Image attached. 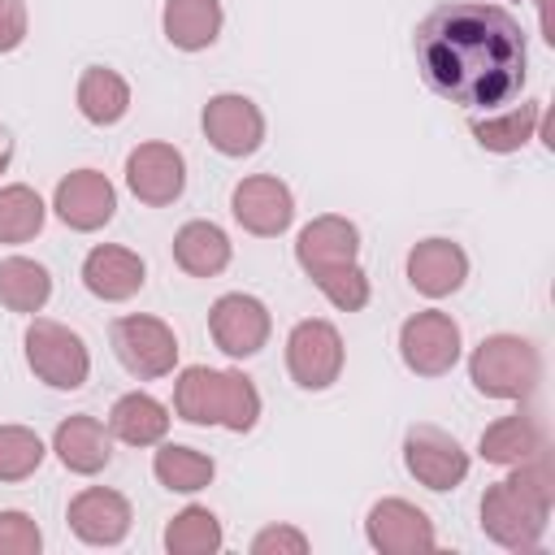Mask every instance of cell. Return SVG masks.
I'll return each mask as SVG.
<instances>
[{
	"label": "cell",
	"instance_id": "1",
	"mask_svg": "<svg viewBox=\"0 0 555 555\" xmlns=\"http://www.w3.org/2000/svg\"><path fill=\"white\" fill-rule=\"evenodd\" d=\"M416 69L442 100L460 108H503L520 95L529 74V48L520 22L481 0L438 4L416 26Z\"/></svg>",
	"mask_w": 555,
	"mask_h": 555
},
{
	"label": "cell",
	"instance_id": "2",
	"mask_svg": "<svg viewBox=\"0 0 555 555\" xmlns=\"http://www.w3.org/2000/svg\"><path fill=\"white\" fill-rule=\"evenodd\" d=\"M555 473L546 447L512 464V477L486 486L481 494V533L507 551H533L551 525Z\"/></svg>",
	"mask_w": 555,
	"mask_h": 555
},
{
	"label": "cell",
	"instance_id": "3",
	"mask_svg": "<svg viewBox=\"0 0 555 555\" xmlns=\"http://www.w3.org/2000/svg\"><path fill=\"white\" fill-rule=\"evenodd\" d=\"M173 412L191 425H225L234 434H247L260 421V390L238 369L191 364V369L178 373Z\"/></svg>",
	"mask_w": 555,
	"mask_h": 555
},
{
	"label": "cell",
	"instance_id": "4",
	"mask_svg": "<svg viewBox=\"0 0 555 555\" xmlns=\"http://www.w3.org/2000/svg\"><path fill=\"white\" fill-rule=\"evenodd\" d=\"M468 377L486 399H529L542 377V356L520 334H490L477 343Z\"/></svg>",
	"mask_w": 555,
	"mask_h": 555
},
{
	"label": "cell",
	"instance_id": "5",
	"mask_svg": "<svg viewBox=\"0 0 555 555\" xmlns=\"http://www.w3.org/2000/svg\"><path fill=\"white\" fill-rule=\"evenodd\" d=\"M26 364L52 390H78L91 373L87 343L69 325L48 321V317H35L30 330H26Z\"/></svg>",
	"mask_w": 555,
	"mask_h": 555
},
{
	"label": "cell",
	"instance_id": "6",
	"mask_svg": "<svg viewBox=\"0 0 555 555\" xmlns=\"http://www.w3.org/2000/svg\"><path fill=\"white\" fill-rule=\"evenodd\" d=\"M108 338H113V356L121 360V369L139 382H156L173 373L178 364V338L160 317H143V312L117 317L108 325Z\"/></svg>",
	"mask_w": 555,
	"mask_h": 555
},
{
	"label": "cell",
	"instance_id": "7",
	"mask_svg": "<svg viewBox=\"0 0 555 555\" xmlns=\"http://www.w3.org/2000/svg\"><path fill=\"white\" fill-rule=\"evenodd\" d=\"M460 325L451 312L425 308L399 325V356L416 377H442L460 360Z\"/></svg>",
	"mask_w": 555,
	"mask_h": 555
},
{
	"label": "cell",
	"instance_id": "8",
	"mask_svg": "<svg viewBox=\"0 0 555 555\" xmlns=\"http://www.w3.org/2000/svg\"><path fill=\"white\" fill-rule=\"evenodd\" d=\"M286 369H291L295 386H304V390L334 386L343 373V334L321 317L299 321L286 334Z\"/></svg>",
	"mask_w": 555,
	"mask_h": 555
},
{
	"label": "cell",
	"instance_id": "9",
	"mask_svg": "<svg viewBox=\"0 0 555 555\" xmlns=\"http://www.w3.org/2000/svg\"><path fill=\"white\" fill-rule=\"evenodd\" d=\"M403 464L425 490H455L468 477V451L438 425H412L403 434Z\"/></svg>",
	"mask_w": 555,
	"mask_h": 555
},
{
	"label": "cell",
	"instance_id": "10",
	"mask_svg": "<svg viewBox=\"0 0 555 555\" xmlns=\"http://www.w3.org/2000/svg\"><path fill=\"white\" fill-rule=\"evenodd\" d=\"M126 186L134 191L139 204H152V208H165L173 204L182 191H186V160L173 143H139L130 156H126Z\"/></svg>",
	"mask_w": 555,
	"mask_h": 555
},
{
	"label": "cell",
	"instance_id": "11",
	"mask_svg": "<svg viewBox=\"0 0 555 555\" xmlns=\"http://www.w3.org/2000/svg\"><path fill=\"white\" fill-rule=\"evenodd\" d=\"M269 330H273L269 308H264L256 295H243V291L221 295V299L212 304V312H208V334H212V343H217L225 356H234V360L256 356V351L269 343Z\"/></svg>",
	"mask_w": 555,
	"mask_h": 555
},
{
	"label": "cell",
	"instance_id": "12",
	"mask_svg": "<svg viewBox=\"0 0 555 555\" xmlns=\"http://www.w3.org/2000/svg\"><path fill=\"white\" fill-rule=\"evenodd\" d=\"M364 533H369V546L382 551V555H425L438 546L434 538V520L408 503V499H382L369 507V520H364Z\"/></svg>",
	"mask_w": 555,
	"mask_h": 555
},
{
	"label": "cell",
	"instance_id": "13",
	"mask_svg": "<svg viewBox=\"0 0 555 555\" xmlns=\"http://www.w3.org/2000/svg\"><path fill=\"white\" fill-rule=\"evenodd\" d=\"M204 134H208V143L221 152V156H230V160H243V156H251L260 143H264V117H260V108L247 100V95H238V91H221V95H212L208 104H204Z\"/></svg>",
	"mask_w": 555,
	"mask_h": 555
},
{
	"label": "cell",
	"instance_id": "14",
	"mask_svg": "<svg viewBox=\"0 0 555 555\" xmlns=\"http://www.w3.org/2000/svg\"><path fill=\"white\" fill-rule=\"evenodd\" d=\"M230 212H234V221H238L247 234L273 238V234H282V230L291 225V217H295V195H291V186H286L282 178H273V173H251V178H243V182L234 186Z\"/></svg>",
	"mask_w": 555,
	"mask_h": 555
},
{
	"label": "cell",
	"instance_id": "15",
	"mask_svg": "<svg viewBox=\"0 0 555 555\" xmlns=\"http://www.w3.org/2000/svg\"><path fill=\"white\" fill-rule=\"evenodd\" d=\"M356 251H360V230L338 212H325V217L308 221L299 230V243H295V260L312 282L356 264Z\"/></svg>",
	"mask_w": 555,
	"mask_h": 555
},
{
	"label": "cell",
	"instance_id": "16",
	"mask_svg": "<svg viewBox=\"0 0 555 555\" xmlns=\"http://www.w3.org/2000/svg\"><path fill=\"white\" fill-rule=\"evenodd\" d=\"M52 208H56V217H61L69 230L91 234V230H100V225L113 221V212H117V191H113V182H108L100 169H74L69 178L56 182Z\"/></svg>",
	"mask_w": 555,
	"mask_h": 555
},
{
	"label": "cell",
	"instance_id": "17",
	"mask_svg": "<svg viewBox=\"0 0 555 555\" xmlns=\"http://www.w3.org/2000/svg\"><path fill=\"white\" fill-rule=\"evenodd\" d=\"M65 520L74 538H82L87 546H117L130 533V503L108 486H87L69 499Z\"/></svg>",
	"mask_w": 555,
	"mask_h": 555
},
{
	"label": "cell",
	"instance_id": "18",
	"mask_svg": "<svg viewBox=\"0 0 555 555\" xmlns=\"http://www.w3.org/2000/svg\"><path fill=\"white\" fill-rule=\"evenodd\" d=\"M143 278H147V269H143L139 251L117 247V243H100L82 260V286L95 299H104V304H121V299L139 295L143 291Z\"/></svg>",
	"mask_w": 555,
	"mask_h": 555
},
{
	"label": "cell",
	"instance_id": "19",
	"mask_svg": "<svg viewBox=\"0 0 555 555\" xmlns=\"http://www.w3.org/2000/svg\"><path fill=\"white\" fill-rule=\"evenodd\" d=\"M464 278H468V256L451 238H421L408 251V282L429 299L455 295L464 286Z\"/></svg>",
	"mask_w": 555,
	"mask_h": 555
},
{
	"label": "cell",
	"instance_id": "20",
	"mask_svg": "<svg viewBox=\"0 0 555 555\" xmlns=\"http://www.w3.org/2000/svg\"><path fill=\"white\" fill-rule=\"evenodd\" d=\"M52 451H56V460H61L69 473L91 477V473L108 468V460H113V434H108V425H100L95 416L78 412V416H69V421L56 425Z\"/></svg>",
	"mask_w": 555,
	"mask_h": 555
},
{
	"label": "cell",
	"instance_id": "21",
	"mask_svg": "<svg viewBox=\"0 0 555 555\" xmlns=\"http://www.w3.org/2000/svg\"><path fill=\"white\" fill-rule=\"evenodd\" d=\"M108 434L121 438L126 447H156L169 434V408L143 390H130L113 403L108 412Z\"/></svg>",
	"mask_w": 555,
	"mask_h": 555
},
{
	"label": "cell",
	"instance_id": "22",
	"mask_svg": "<svg viewBox=\"0 0 555 555\" xmlns=\"http://www.w3.org/2000/svg\"><path fill=\"white\" fill-rule=\"evenodd\" d=\"M165 39L182 52H204L221 35V0H165Z\"/></svg>",
	"mask_w": 555,
	"mask_h": 555
},
{
	"label": "cell",
	"instance_id": "23",
	"mask_svg": "<svg viewBox=\"0 0 555 555\" xmlns=\"http://www.w3.org/2000/svg\"><path fill=\"white\" fill-rule=\"evenodd\" d=\"M173 260L191 278H217L230 264V238L217 221H186L173 234Z\"/></svg>",
	"mask_w": 555,
	"mask_h": 555
},
{
	"label": "cell",
	"instance_id": "24",
	"mask_svg": "<svg viewBox=\"0 0 555 555\" xmlns=\"http://www.w3.org/2000/svg\"><path fill=\"white\" fill-rule=\"evenodd\" d=\"M546 447V434H542V425H538V416H529V412H512V416H499L494 425H486V434H481V460L486 464H520V460H529L533 451H542Z\"/></svg>",
	"mask_w": 555,
	"mask_h": 555
},
{
	"label": "cell",
	"instance_id": "25",
	"mask_svg": "<svg viewBox=\"0 0 555 555\" xmlns=\"http://www.w3.org/2000/svg\"><path fill=\"white\" fill-rule=\"evenodd\" d=\"M130 108V87L117 69H104V65H91L82 69L78 78V113L91 121V126H117Z\"/></svg>",
	"mask_w": 555,
	"mask_h": 555
},
{
	"label": "cell",
	"instance_id": "26",
	"mask_svg": "<svg viewBox=\"0 0 555 555\" xmlns=\"http://www.w3.org/2000/svg\"><path fill=\"white\" fill-rule=\"evenodd\" d=\"M52 295V278L39 260L30 256H9L0 260V304L9 312H39Z\"/></svg>",
	"mask_w": 555,
	"mask_h": 555
},
{
	"label": "cell",
	"instance_id": "27",
	"mask_svg": "<svg viewBox=\"0 0 555 555\" xmlns=\"http://www.w3.org/2000/svg\"><path fill=\"white\" fill-rule=\"evenodd\" d=\"M152 473H156V481H160L165 490H173V494H195V490H204V486L217 477V464H212V455H204V451H195V447L165 442V447L156 451V460H152Z\"/></svg>",
	"mask_w": 555,
	"mask_h": 555
},
{
	"label": "cell",
	"instance_id": "28",
	"mask_svg": "<svg viewBox=\"0 0 555 555\" xmlns=\"http://www.w3.org/2000/svg\"><path fill=\"white\" fill-rule=\"evenodd\" d=\"M538 121H542V104L538 100H525L520 108H512V113H503V117H486V121H473V134H477V143L486 147V152H520L529 139H533V130H538Z\"/></svg>",
	"mask_w": 555,
	"mask_h": 555
},
{
	"label": "cell",
	"instance_id": "29",
	"mask_svg": "<svg viewBox=\"0 0 555 555\" xmlns=\"http://www.w3.org/2000/svg\"><path fill=\"white\" fill-rule=\"evenodd\" d=\"M165 551L169 555H212L221 551V520L208 507H182L165 525Z\"/></svg>",
	"mask_w": 555,
	"mask_h": 555
},
{
	"label": "cell",
	"instance_id": "30",
	"mask_svg": "<svg viewBox=\"0 0 555 555\" xmlns=\"http://www.w3.org/2000/svg\"><path fill=\"white\" fill-rule=\"evenodd\" d=\"M43 217H48V208L30 186H22V182L0 186V243L35 238L43 230Z\"/></svg>",
	"mask_w": 555,
	"mask_h": 555
},
{
	"label": "cell",
	"instance_id": "31",
	"mask_svg": "<svg viewBox=\"0 0 555 555\" xmlns=\"http://www.w3.org/2000/svg\"><path fill=\"white\" fill-rule=\"evenodd\" d=\"M43 438L26 425H0V481H26L43 464Z\"/></svg>",
	"mask_w": 555,
	"mask_h": 555
},
{
	"label": "cell",
	"instance_id": "32",
	"mask_svg": "<svg viewBox=\"0 0 555 555\" xmlns=\"http://www.w3.org/2000/svg\"><path fill=\"white\" fill-rule=\"evenodd\" d=\"M317 291H321L334 308H343V312H360V308L369 304V278H364L360 264H347V269H338V273H325V278L317 282Z\"/></svg>",
	"mask_w": 555,
	"mask_h": 555
},
{
	"label": "cell",
	"instance_id": "33",
	"mask_svg": "<svg viewBox=\"0 0 555 555\" xmlns=\"http://www.w3.org/2000/svg\"><path fill=\"white\" fill-rule=\"evenodd\" d=\"M43 533L26 512H0V555H39Z\"/></svg>",
	"mask_w": 555,
	"mask_h": 555
},
{
	"label": "cell",
	"instance_id": "34",
	"mask_svg": "<svg viewBox=\"0 0 555 555\" xmlns=\"http://www.w3.org/2000/svg\"><path fill=\"white\" fill-rule=\"evenodd\" d=\"M308 551V538L291 525H269L251 538V555H304Z\"/></svg>",
	"mask_w": 555,
	"mask_h": 555
},
{
	"label": "cell",
	"instance_id": "35",
	"mask_svg": "<svg viewBox=\"0 0 555 555\" xmlns=\"http://www.w3.org/2000/svg\"><path fill=\"white\" fill-rule=\"evenodd\" d=\"M26 39V4L0 0V52H13Z\"/></svg>",
	"mask_w": 555,
	"mask_h": 555
},
{
	"label": "cell",
	"instance_id": "36",
	"mask_svg": "<svg viewBox=\"0 0 555 555\" xmlns=\"http://www.w3.org/2000/svg\"><path fill=\"white\" fill-rule=\"evenodd\" d=\"M538 4V17H542V39L555 43V30H551V0H533Z\"/></svg>",
	"mask_w": 555,
	"mask_h": 555
},
{
	"label": "cell",
	"instance_id": "37",
	"mask_svg": "<svg viewBox=\"0 0 555 555\" xmlns=\"http://www.w3.org/2000/svg\"><path fill=\"white\" fill-rule=\"evenodd\" d=\"M9 160H13V134L0 126V173L9 169Z\"/></svg>",
	"mask_w": 555,
	"mask_h": 555
}]
</instances>
